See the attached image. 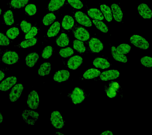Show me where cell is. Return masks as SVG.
Here are the masks:
<instances>
[{
  "label": "cell",
  "mask_w": 152,
  "mask_h": 135,
  "mask_svg": "<svg viewBox=\"0 0 152 135\" xmlns=\"http://www.w3.org/2000/svg\"><path fill=\"white\" fill-rule=\"evenodd\" d=\"M68 96L71 98L72 102L75 104H80L86 98V93L84 91L80 88L75 87Z\"/></svg>",
  "instance_id": "6da1fadb"
},
{
  "label": "cell",
  "mask_w": 152,
  "mask_h": 135,
  "mask_svg": "<svg viewBox=\"0 0 152 135\" xmlns=\"http://www.w3.org/2000/svg\"><path fill=\"white\" fill-rule=\"evenodd\" d=\"M72 32L75 37L80 41H86L90 39V35L89 32L85 28L80 26L76 25L74 26L72 29Z\"/></svg>",
  "instance_id": "7a4b0ae2"
},
{
  "label": "cell",
  "mask_w": 152,
  "mask_h": 135,
  "mask_svg": "<svg viewBox=\"0 0 152 135\" xmlns=\"http://www.w3.org/2000/svg\"><path fill=\"white\" fill-rule=\"evenodd\" d=\"M22 117L27 124L34 125L39 118V114L32 110H25L22 112Z\"/></svg>",
  "instance_id": "3957f363"
},
{
  "label": "cell",
  "mask_w": 152,
  "mask_h": 135,
  "mask_svg": "<svg viewBox=\"0 0 152 135\" xmlns=\"http://www.w3.org/2000/svg\"><path fill=\"white\" fill-rule=\"evenodd\" d=\"M131 43L140 49L147 50L149 47L148 41L142 36L139 35H133L130 37Z\"/></svg>",
  "instance_id": "277c9868"
},
{
  "label": "cell",
  "mask_w": 152,
  "mask_h": 135,
  "mask_svg": "<svg viewBox=\"0 0 152 135\" xmlns=\"http://www.w3.org/2000/svg\"><path fill=\"white\" fill-rule=\"evenodd\" d=\"M19 60L18 55L16 52L7 51L2 57V62L7 65H12L16 63Z\"/></svg>",
  "instance_id": "5b68a950"
},
{
  "label": "cell",
  "mask_w": 152,
  "mask_h": 135,
  "mask_svg": "<svg viewBox=\"0 0 152 135\" xmlns=\"http://www.w3.org/2000/svg\"><path fill=\"white\" fill-rule=\"evenodd\" d=\"M50 120L52 125L56 128L61 129L64 126V119L59 111H54L52 112Z\"/></svg>",
  "instance_id": "8992f818"
},
{
  "label": "cell",
  "mask_w": 152,
  "mask_h": 135,
  "mask_svg": "<svg viewBox=\"0 0 152 135\" xmlns=\"http://www.w3.org/2000/svg\"><path fill=\"white\" fill-rule=\"evenodd\" d=\"M27 104L28 107L32 109L37 108L39 104V98L36 91H32L28 94Z\"/></svg>",
  "instance_id": "52a82bcc"
},
{
  "label": "cell",
  "mask_w": 152,
  "mask_h": 135,
  "mask_svg": "<svg viewBox=\"0 0 152 135\" xmlns=\"http://www.w3.org/2000/svg\"><path fill=\"white\" fill-rule=\"evenodd\" d=\"M75 18L78 23L86 27L92 26L91 20L85 14L80 11L76 12L75 14Z\"/></svg>",
  "instance_id": "ba28073f"
},
{
  "label": "cell",
  "mask_w": 152,
  "mask_h": 135,
  "mask_svg": "<svg viewBox=\"0 0 152 135\" xmlns=\"http://www.w3.org/2000/svg\"><path fill=\"white\" fill-rule=\"evenodd\" d=\"M89 47L93 53H97L102 51L103 49V45L102 41L96 38H91L89 40Z\"/></svg>",
  "instance_id": "9c48e42d"
},
{
  "label": "cell",
  "mask_w": 152,
  "mask_h": 135,
  "mask_svg": "<svg viewBox=\"0 0 152 135\" xmlns=\"http://www.w3.org/2000/svg\"><path fill=\"white\" fill-rule=\"evenodd\" d=\"M23 90V86L22 84H18L15 85L10 93L9 99L10 101H16L20 98Z\"/></svg>",
  "instance_id": "30bf717a"
},
{
  "label": "cell",
  "mask_w": 152,
  "mask_h": 135,
  "mask_svg": "<svg viewBox=\"0 0 152 135\" xmlns=\"http://www.w3.org/2000/svg\"><path fill=\"white\" fill-rule=\"evenodd\" d=\"M119 75V72L117 70H109L102 73L100 75V79L103 81H108L117 79Z\"/></svg>",
  "instance_id": "8fae6325"
},
{
  "label": "cell",
  "mask_w": 152,
  "mask_h": 135,
  "mask_svg": "<svg viewBox=\"0 0 152 135\" xmlns=\"http://www.w3.org/2000/svg\"><path fill=\"white\" fill-rule=\"evenodd\" d=\"M138 11L140 16L145 19H149L152 18V12L150 8L146 4H141L138 7Z\"/></svg>",
  "instance_id": "7c38bea8"
},
{
  "label": "cell",
  "mask_w": 152,
  "mask_h": 135,
  "mask_svg": "<svg viewBox=\"0 0 152 135\" xmlns=\"http://www.w3.org/2000/svg\"><path fill=\"white\" fill-rule=\"evenodd\" d=\"M17 82V78L15 77H10L7 78L0 84V90L7 91L15 85Z\"/></svg>",
  "instance_id": "4fadbf2b"
},
{
  "label": "cell",
  "mask_w": 152,
  "mask_h": 135,
  "mask_svg": "<svg viewBox=\"0 0 152 135\" xmlns=\"http://www.w3.org/2000/svg\"><path fill=\"white\" fill-rule=\"evenodd\" d=\"M83 59L79 55H75L70 58L67 62L69 68L72 70L77 69L83 63Z\"/></svg>",
  "instance_id": "5bb4252c"
},
{
  "label": "cell",
  "mask_w": 152,
  "mask_h": 135,
  "mask_svg": "<svg viewBox=\"0 0 152 135\" xmlns=\"http://www.w3.org/2000/svg\"><path fill=\"white\" fill-rule=\"evenodd\" d=\"M70 77V73L66 70H61L56 72L53 77V79L57 82H63L67 80Z\"/></svg>",
  "instance_id": "9a60e30c"
},
{
  "label": "cell",
  "mask_w": 152,
  "mask_h": 135,
  "mask_svg": "<svg viewBox=\"0 0 152 135\" xmlns=\"http://www.w3.org/2000/svg\"><path fill=\"white\" fill-rule=\"evenodd\" d=\"M112 12L114 19L117 22H121L123 19V13L118 4H113L111 6Z\"/></svg>",
  "instance_id": "2e32d148"
},
{
  "label": "cell",
  "mask_w": 152,
  "mask_h": 135,
  "mask_svg": "<svg viewBox=\"0 0 152 135\" xmlns=\"http://www.w3.org/2000/svg\"><path fill=\"white\" fill-rule=\"evenodd\" d=\"M65 0H50L48 7L49 11L54 12L59 10L64 5Z\"/></svg>",
  "instance_id": "e0dca14e"
},
{
  "label": "cell",
  "mask_w": 152,
  "mask_h": 135,
  "mask_svg": "<svg viewBox=\"0 0 152 135\" xmlns=\"http://www.w3.org/2000/svg\"><path fill=\"white\" fill-rule=\"evenodd\" d=\"M93 65L97 68L105 69L110 67V63L106 59L101 58H95L93 61Z\"/></svg>",
  "instance_id": "ac0fdd59"
},
{
  "label": "cell",
  "mask_w": 152,
  "mask_h": 135,
  "mask_svg": "<svg viewBox=\"0 0 152 135\" xmlns=\"http://www.w3.org/2000/svg\"><path fill=\"white\" fill-rule=\"evenodd\" d=\"M110 50L113 58L115 60L121 62H127L128 59L127 57L124 54H121L118 52L115 46H112L110 48Z\"/></svg>",
  "instance_id": "d6986e66"
},
{
  "label": "cell",
  "mask_w": 152,
  "mask_h": 135,
  "mask_svg": "<svg viewBox=\"0 0 152 135\" xmlns=\"http://www.w3.org/2000/svg\"><path fill=\"white\" fill-rule=\"evenodd\" d=\"M39 58V55L37 53H29L26 58V65L28 67H33Z\"/></svg>",
  "instance_id": "ffe728a7"
},
{
  "label": "cell",
  "mask_w": 152,
  "mask_h": 135,
  "mask_svg": "<svg viewBox=\"0 0 152 135\" xmlns=\"http://www.w3.org/2000/svg\"><path fill=\"white\" fill-rule=\"evenodd\" d=\"M75 21L73 18L69 15L64 16L62 22V27L65 30L72 29L74 25Z\"/></svg>",
  "instance_id": "44dd1931"
},
{
  "label": "cell",
  "mask_w": 152,
  "mask_h": 135,
  "mask_svg": "<svg viewBox=\"0 0 152 135\" xmlns=\"http://www.w3.org/2000/svg\"><path fill=\"white\" fill-rule=\"evenodd\" d=\"M100 9L105 20L108 22H111L113 20V15L110 8L105 4H103L100 6Z\"/></svg>",
  "instance_id": "7402d4cb"
},
{
  "label": "cell",
  "mask_w": 152,
  "mask_h": 135,
  "mask_svg": "<svg viewBox=\"0 0 152 135\" xmlns=\"http://www.w3.org/2000/svg\"><path fill=\"white\" fill-rule=\"evenodd\" d=\"M69 42V38L67 34L62 33L58 36L56 40V43L58 46L64 47L68 45Z\"/></svg>",
  "instance_id": "603a6c76"
},
{
  "label": "cell",
  "mask_w": 152,
  "mask_h": 135,
  "mask_svg": "<svg viewBox=\"0 0 152 135\" xmlns=\"http://www.w3.org/2000/svg\"><path fill=\"white\" fill-rule=\"evenodd\" d=\"M88 15L91 18L102 20H104V16L100 10L97 9H91L88 11Z\"/></svg>",
  "instance_id": "cb8c5ba5"
},
{
  "label": "cell",
  "mask_w": 152,
  "mask_h": 135,
  "mask_svg": "<svg viewBox=\"0 0 152 135\" xmlns=\"http://www.w3.org/2000/svg\"><path fill=\"white\" fill-rule=\"evenodd\" d=\"M60 29V24L59 22H54L48 29L47 32V36L52 37L56 36L59 33Z\"/></svg>",
  "instance_id": "d4e9b609"
},
{
  "label": "cell",
  "mask_w": 152,
  "mask_h": 135,
  "mask_svg": "<svg viewBox=\"0 0 152 135\" xmlns=\"http://www.w3.org/2000/svg\"><path fill=\"white\" fill-rule=\"evenodd\" d=\"M100 74V71L96 69L92 68L86 71L83 76L86 79H91L99 76Z\"/></svg>",
  "instance_id": "484cf974"
},
{
  "label": "cell",
  "mask_w": 152,
  "mask_h": 135,
  "mask_svg": "<svg viewBox=\"0 0 152 135\" xmlns=\"http://www.w3.org/2000/svg\"><path fill=\"white\" fill-rule=\"evenodd\" d=\"M51 64L49 62H45L40 66L38 71V74L41 76L48 75L50 72Z\"/></svg>",
  "instance_id": "4316f807"
},
{
  "label": "cell",
  "mask_w": 152,
  "mask_h": 135,
  "mask_svg": "<svg viewBox=\"0 0 152 135\" xmlns=\"http://www.w3.org/2000/svg\"><path fill=\"white\" fill-rule=\"evenodd\" d=\"M28 0H11L10 5L14 9H20L26 6Z\"/></svg>",
  "instance_id": "83f0119b"
},
{
  "label": "cell",
  "mask_w": 152,
  "mask_h": 135,
  "mask_svg": "<svg viewBox=\"0 0 152 135\" xmlns=\"http://www.w3.org/2000/svg\"><path fill=\"white\" fill-rule=\"evenodd\" d=\"M3 20L7 25L11 26L14 24V20L12 12L10 10H7L3 15Z\"/></svg>",
  "instance_id": "f1b7e54d"
},
{
  "label": "cell",
  "mask_w": 152,
  "mask_h": 135,
  "mask_svg": "<svg viewBox=\"0 0 152 135\" xmlns=\"http://www.w3.org/2000/svg\"><path fill=\"white\" fill-rule=\"evenodd\" d=\"M37 38H32L27 39V40L23 41L19 45V46L21 48H29L34 46L37 43Z\"/></svg>",
  "instance_id": "f546056e"
},
{
  "label": "cell",
  "mask_w": 152,
  "mask_h": 135,
  "mask_svg": "<svg viewBox=\"0 0 152 135\" xmlns=\"http://www.w3.org/2000/svg\"><path fill=\"white\" fill-rule=\"evenodd\" d=\"M74 48L78 53H85L86 48L83 41L79 40H75L73 41Z\"/></svg>",
  "instance_id": "4dcf8cb0"
},
{
  "label": "cell",
  "mask_w": 152,
  "mask_h": 135,
  "mask_svg": "<svg viewBox=\"0 0 152 135\" xmlns=\"http://www.w3.org/2000/svg\"><path fill=\"white\" fill-rule=\"evenodd\" d=\"M93 23L95 25L96 28L101 31L104 33H107L108 32V28L105 23L99 20H94Z\"/></svg>",
  "instance_id": "1f68e13d"
},
{
  "label": "cell",
  "mask_w": 152,
  "mask_h": 135,
  "mask_svg": "<svg viewBox=\"0 0 152 135\" xmlns=\"http://www.w3.org/2000/svg\"><path fill=\"white\" fill-rule=\"evenodd\" d=\"M20 34L18 28L13 27L7 30L6 34L7 37L13 40L16 38Z\"/></svg>",
  "instance_id": "d6a6232c"
},
{
  "label": "cell",
  "mask_w": 152,
  "mask_h": 135,
  "mask_svg": "<svg viewBox=\"0 0 152 135\" xmlns=\"http://www.w3.org/2000/svg\"><path fill=\"white\" fill-rule=\"evenodd\" d=\"M56 17L54 14L51 13L45 15L43 18L42 22L45 26H49L55 20Z\"/></svg>",
  "instance_id": "836d02e7"
},
{
  "label": "cell",
  "mask_w": 152,
  "mask_h": 135,
  "mask_svg": "<svg viewBox=\"0 0 152 135\" xmlns=\"http://www.w3.org/2000/svg\"><path fill=\"white\" fill-rule=\"evenodd\" d=\"M116 50L121 54H126L130 52L131 47L127 44H122L116 48Z\"/></svg>",
  "instance_id": "e575fe53"
},
{
  "label": "cell",
  "mask_w": 152,
  "mask_h": 135,
  "mask_svg": "<svg viewBox=\"0 0 152 135\" xmlns=\"http://www.w3.org/2000/svg\"><path fill=\"white\" fill-rule=\"evenodd\" d=\"M74 50L70 47L62 48L59 52V55L63 58H68L74 54Z\"/></svg>",
  "instance_id": "d590c367"
},
{
  "label": "cell",
  "mask_w": 152,
  "mask_h": 135,
  "mask_svg": "<svg viewBox=\"0 0 152 135\" xmlns=\"http://www.w3.org/2000/svg\"><path fill=\"white\" fill-rule=\"evenodd\" d=\"M53 53V48L50 46H47L44 48L42 53V56L44 59H47L50 57Z\"/></svg>",
  "instance_id": "8d00e7d4"
},
{
  "label": "cell",
  "mask_w": 152,
  "mask_h": 135,
  "mask_svg": "<svg viewBox=\"0 0 152 135\" xmlns=\"http://www.w3.org/2000/svg\"><path fill=\"white\" fill-rule=\"evenodd\" d=\"M37 7L34 4H30L27 5L25 8V11L26 14L29 16H33L36 13Z\"/></svg>",
  "instance_id": "74e56055"
},
{
  "label": "cell",
  "mask_w": 152,
  "mask_h": 135,
  "mask_svg": "<svg viewBox=\"0 0 152 135\" xmlns=\"http://www.w3.org/2000/svg\"><path fill=\"white\" fill-rule=\"evenodd\" d=\"M69 4L75 9H80L83 7V3L80 0H67Z\"/></svg>",
  "instance_id": "f35d334b"
},
{
  "label": "cell",
  "mask_w": 152,
  "mask_h": 135,
  "mask_svg": "<svg viewBox=\"0 0 152 135\" xmlns=\"http://www.w3.org/2000/svg\"><path fill=\"white\" fill-rule=\"evenodd\" d=\"M141 64L145 67H151L152 66V58L149 56H145L141 59Z\"/></svg>",
  "instance_id": "ab89813d"
},
{
  "label": "cell",
  "mask_w": 152,
  "mask_h": 135,
  "mask_svg": "<svg viewBox=\"0 0 152 135\" xmlns=\"http://www.w3.org/2000/svg\"><path fill=\"white\" fill-rule=\"evenodd\" d=\"M21 30L24 33H28L32 28L31 24L26 20L22 21L20 24Z\"/></svg>",
  "instance_id": "60d3db41"
},
{
  "label": "cell",
  "mask_w": 152,
  "mask_h": 135,
  "mask_svg": "<svg viewBox=\"0 0 152 135\" xmlns=\"http://www.w3.org/2000/svg\"><path fill=\"white\" fill-rule=\"evenodd\" d=\"M37 32L38 29L37 27L34 26L32 27L29 31L26 34V36H25V38L26 39L32 38L37 35Z\"/></svg>",
  "instance_id": "b9f144b4"
},
{
  "label": "cell",
  "mask_w": 152,
  "mask_h": 135,
  "mask_svg": "<svg viewBox=\"0 0 152 135\" xmlns=\"http://www.w3.org/2000/svg\"><path fill=\"white\" fill-rule=\"evenodd\" d=\"M105 91L107 96L109 98H114L117 96L118 92L109 86L105 88Z\"/></svg>",
  "instance_id": "7bdbcfd3"
},
{
  "label": "cell",
  "mask_w": 152,
  "mask_h": 135,
  "mask_svg": "<svg viewBox=\"0 0 152 135\" xmlns=\"http://www.w3.org/2000/svg\"><path fill=\"white\" fill-rule=\"evenodd\" d=\"M10 41L8 38L4 34L0 33V46L9 45Z\"/></svg>",
  "instance_id": "ee69618b"
},
{
  "label": "cell",
  "mask_w": 152,
  "mask_h": 135,
  "mask_svg": "<svg viewBox=\"0 0 152 135\" xmlns=\"http://www.w3.org/2000/svg\"><path fill=\"white\" fill-rule=\"evenodd\" d=\"M109 86L118 92L121 88L119 84L116 81H112L109 83Z\"/></svg>",
  "instance_id": "f6af8a7d"
},
{
  "label": "cell",
  "mask_w": 152,
  "mask_h": 135,
  "mask_svg": "<svg viewBox=\"0 0 152 135\" xmlns=\"http://www.w3.org/2000/svg\"><path fill=\"white\" fill-rule=\"evenodd\" d=\"M101 135H113V134L112 132L111 131H103V132H102V134H100Z\"/></svg>",
  "instance_id": "bcb514c9"
},
{
  "label": "cell",
  "mask_w": 152,
  "mask_h": 135,
  "mask_svg": "<svg viewBox=\"0 0 152 135\" xmlns=\"http://www.w3.org/2000/svg\"><path fill=\"white\" fill-rule=\"evenodd\" d=\"M5 74L4 73L2 72L1 71H0V81L1 80H2L3 79V78L4 77Z\"/></svg>",
  "instance_id": "7dc6e473"
},
{
  "label": "cell",
  "mask_w": 152,
  "mask_h": 135,
  "mask_svg": "<svg viewBox=\"0 0 152 135\" xmlns=\"http://www.w3.org/2000/svg\"><path fill=\"white\" fill-rule=\"evenodd\" d=\"M3 120V116H2V114L0 112V124L2 123Z\"/></svg>",
  "instance_id": "c3c4849f"
},
{
  "label": "cell",
  "mask_w": 152,
  "mask_h": 135,
  "mask_svg": "<svg viewBox=\"0 0 152 135\" xmlns=\"http://www.w3.org/2000/svg\"><path fill=\"white\" fill-rule=\"evenodd\" d=\"M56 135H64L63 134L61 133H60L59 132H58V131H57V132H56Z\"/></svg>",
  "instance_id": "681fc988"
},
{
  "label": "cell",
  "mask_w": 152,
  "mask_h": 135,
  "mask_svg": "<svg viewBox=\"0 0 152 135\" xmlns=\"http://www.w3.org/2000/svg\"><path fill=\"white\" fill-rule=\"evenodd\" d=\"M1 13H2V10L0 9V15H1Z\"/></svg>",
  "instance_id": "f907efd6"
},
{
  "label": "cell",
  "mask_w": 152,
  "mask_h": 135,
  "mask_svg": "<svg viewBox=\"0 0 152 135\" xmlns=\"http://www.w3.org/2000/svg\"><path fill=\"white\" fill-rule=\"evenodd\" d=\"M1 50H0V54H1Z\"/></svg>",
  "instance_id": "816d5d0a"
}]
</instances>
